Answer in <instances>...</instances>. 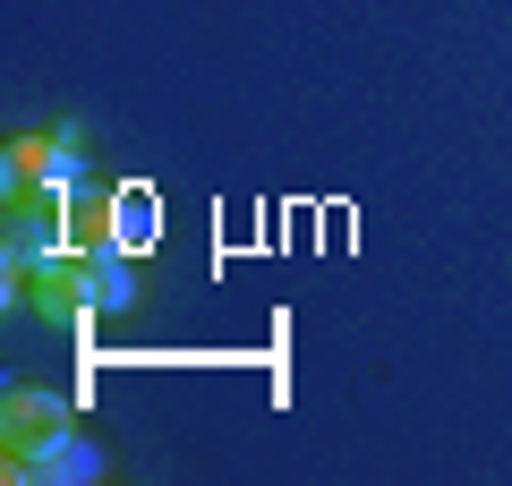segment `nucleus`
<instances>
[{
	"label": "nucleus",
	"mask_w": 512,
	"mask_h": 486,
	"mask_svg": "<svg viewBox=\"0 0 512 486\" xmlns=\"http://www.w3.org/2000/svg\"><path fill=\"white\" fill-rule=\"evenodd\" d=\"M26 307H35V316H52V324L86 316V307H94V256H86V248L35 256V265H26Z\"/></svg>",
	"instance_id": "obj_2"
},
{
	"label": "nucleus",
	"mask_w": 512,
	"mask_h": 486,
	"mask_svg": "<svg viewBox=\"0 0 512 486\" xmlns=\"http://www.w3.org/2000/svg\"><path fill=\"white\" fill-rule=\"evenodd\" d=\"M86 256H94V307H103V316L137 299V282H128V248H86Z\"/></svg>",
	"instance_id": "obj_7"
},
{
	"label": "nucleus",
	"mask_w": 512,
	"mask_h": 486,
	"mask_svg": "<svg viewBox=\"0 0 512 486\" xmlns=\"http://www.w3.org/2000/svg\"><path fill=\"white\" fill-rule=\"evenodd\" d=\"M52 248H77L69 231V188H18L9 197V265H35Z\"/></svg>",
	"instance_id": "obj_4"
},
{
	"label": "nucleus",
	"mask_w": 512,
	"mask_h": 486,
	"mask_svg": "<svg viewBox=\"0 0 512 486\" xmlns=\"http://www.w3.org/2000/svg\"><path fill=\"white\" fill-rule=\"evenodd\" d=\"M60 435H69V401H52V393H9L0 401V469L18 478L35 452H52Z\"/></svg>",
	"instance_id": "obj_3"
},
{
	"label": "nucleus",
	"mask_w": 512,
	"mask_h": 486,
	"mask_svg": "<svg viewBox=\"0 0 512 486\" xmlns=\"http://www.w3.org/2000/svg\"><path fill=\"white\" fill-rule=\"evenodd\" d=\"M77 154H86V137H77V128L9 137V154H0V180H9V197H18V188H69V180H77Z\"/></svg>",
	"instance_id": "obj_5"
},
{
	"label": "nucleus",
	"mask_w": 512,
	"mask_h": 486,
	"mask_svg": "<svg viewBox=\"0 0 512 486\" xmlns=\"http://www.w3.org/2000/svg\"><path fill=\"white\" fill-rule=\"evenodd\" d=\"M163 239V197L146 180H120V188H94L86 214H77V248H128L146 256Z\"/></svg>",
	"instance_id": "obj_1"
},
{
	"label": "nucleus",
	"mask_w": 512,
	"mask_h": 486,
	"mask_svg": "<svg viewBox=\"0 0 512 486\" xmlns=\"http://www.w3.org/2000/svg\"><path fill=\"white\" fill-rule=\"evenodd\" d=\"M94 469H103V452H94L86 435L69 427V435H60L52 452H35V461H26L18 478H26V486H35V478H52V486H77V478H94Z\"/></svg>",
	"instance_id": "obj_6"
}]
</instances>
